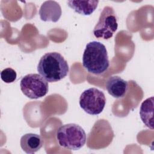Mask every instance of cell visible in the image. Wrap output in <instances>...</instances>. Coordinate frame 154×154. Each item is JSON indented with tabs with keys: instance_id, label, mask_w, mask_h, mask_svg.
<instances>
[{
	"instance_id": "cell-1",
	"label": "cell",
	"mask_w": 154,
	"mask_h": 154,
	"mask_svg": "<svg viewBox=\"0 0 154 154\" xmlns=\"http://www.w3.org/2000/svg\"><path fill=\"white\" fill-rule=\"evenodd\" d=\"M39 74L48 82H57L68 74L69 67L67 62L58 52H51L43 55L37 66Z\"/></svg>"
},
{
	"instance_id": "cell-2",
	"label": "cell",
	"mask_w": 154,
	"mask_h": 154,
	"mask_svg": "<svg viewBox=\"0 0 154 154\" xmlns=\"http://www.w3.org/2000/svg\"><path fill=\"white\" fill-rule=\"evenodd\" d=\"M82 65L89 73L93 75L104 73L109 66L105 46L97 41L87 43L82 56Z\"/></svg>"
},
{
	"instance_id": "cell-3",
	"label": "cell",
	"mask_w": 154,
	"mask_h": 154,
	"mask_svg": "<svg viewBox=\"0 0 154 154\" xmlns=\"http://www.w3.org/2000/svg\"><path fill=\"white\" fill-rule=\"evenodd\" d=\"M56 137L61 147L71 150L80 149L84 146L87 140L84 130L75 123L61 126L57 131Z\"/></svg>"
},
{
	"instance_id": "cell-4",
	"label": "cell",
	"mask_w": 154,
	"mask_h": 154,
	"mask_svg": "<svg viewBox=\"0 0 154 154\" xmlns=\"http://www.w3.org/2000/svg\"><path fill=\"white\" fill-rule=\"evenodd\" d=\"M117 28V17L114 10L111 7L106 6L93 29V34L96 38L108 40L113 36Z\"/></svg>"
},
{
	"instance_id": "cell-5",
	"label": "cell",
	"mask_w": 154,
	"mask_h": 154,
	"mask_svg": "<svg viewBox=\"0 0 154 154\" xmlns=\"http://www.w3.org/2000/svg\"><path fill=\"white\" fill-rule=\"evenodd\" d=\"M20 87L24 95L31 99L45 96L49 90L48 81L37 73H30L24 76L20 81Z\"/></svg>"
},
{
	"instance_id": "cell-6",
	"label": "cell",
	"mask_w": 154,
	"mask_h": 154,
	"mask_svg": "<svg viewBox=\"0 0 154 154\" xmlns=\"http://www.w3.org/2000/svg\"><path fill=\"white\" fill-rule=\"evenodd\" d=\"M106 103L104 93L96 88L84 90L79 97V105L87 113L97 115L102 112Z\"/></svg>"
},
{
	"instance_id": "cell-7",
	"label": "cell",
	"mask_w": 154,
	"mask_h": 154,
	"mask_svg": "<svg viewBox=\"0 0 154 154\" xmlns=\"http://www.w3.org/2000/svg\"><path fill=\"white\" fill-rule=\"evenodd\" d=\"M38 13L42 20L57 22L61 16L62 10L57 2L46 1L42 4Z\"/></svg>"
},
{
	"instance_id": "cell-8",
	"label": "cell",
	"mask_w": 154,
	"mask_h": 154,
	"mask_svg": "<svg viewBox=\"0 0 154 154\" xmlns=\"http://www.w3.org/2000/svg\"><path fill=\"white\" fill-rule=\"evenodd\" d=\"M108 93L115 98L123 97L128 89V83L119 76H112L108 78L106 83Z\"/></svg>"
},
{
	"instance_id": "cell-9",
	"label": "cell",
	"mask_w": 154,
	"mask_h": 154,
	"mask_svg": "<svg viewBox=\"0 0 154 154\" xmlns=\"http://www.w3.org/2000/svg\"><path fill=\"white\" fill-rule=\"evenodd\" d=\"M44 141L38 134L28 133L23 135L20 140L22 149L26 153H34L39 150L43 146Z\"/></svg>"
},
{
	"instance_id": "cell-10",
	"label": "cell",
	"mask_w": 154,
	"mask_h": 154,
	"mask_svg": "<svg viewBox=\"0 0 154 154\" xmlns=\"http://www.w3.org/2000/svg\"><path fill=\"white\" fill-rule=\"evenodd\" d=\"M153 97L144 100L140 106V116L143 123L149 129H153Z\"/></svg>"
},
{
	"instance_id": "cell-11",
	"label": "cell",
	"mask_w": 154,
	"mask_h": 154,
	"mask_svg": "<svg viewBox=\"0 0 154 154\" xmlns=\"http://www.w3.org/2000/svg\"><path fill=\"white\" fill-rule=\"evenodd\" d=\"M99 1H69L68 6L75 12L84 15L89 16L96 9Z\"/></svg>"
},
{
	"instance_id": "cell-12",
	"label": "cell",
	"mask_w": 154,
	"mask_h": 154,
	"mask_svg": "<svg viewBox=\"0 0 154 154\" xmlns=\"http://www.w3.org/2000/svg\"><path fill=\"white\" fill-rule=\"evenodd\" d=\"M17 77L16 71L8 67L2 70L1 72V78L5 83H12L13 82Z\"/></svg>"
}]
</instances>
